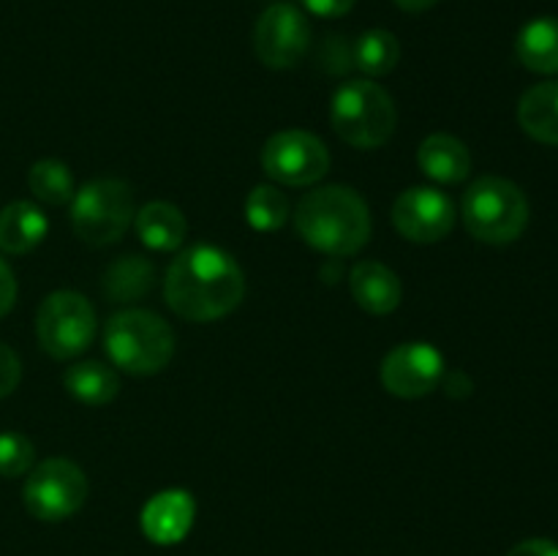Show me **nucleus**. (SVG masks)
<instances>
[{
	"label": "nucleus",
	"instance_id": "nucleus-22",
	"mask_svg": "<svg viewBox=\"0 0 558 556\" xmlns=\"http://www.w3.org/2000/svg\"><path fill=\"white\" fill-rule=\"evenodd\" d=\"M401 60V44L390 31H365L352 47V63L363 71L365 76H385Z\"/></svg>",
	"mask_w": 558,
	"mask_h": 556
},
{
	"label": "nucleus",
	"instance_id": "nucleus-16",
	"mask_svg": "<svg viewBox=\"0 0 558 556\" xmlns=\"http://www.w3.org/2000/svg\"><path fill=\"white\" fill-rule=\"evenodd\" d=\"M49 221L33 202H11L0 210V251L31 254L47 238Z\"/></svg>",
	"mask_w": 558,
	"mask_h": 556
},
{
	"label": "nucleus",
	"instance_id": "nucleus-13",
	"mask_svg": "<svg viewBox=\"0 0 558 556\" xmlns=\"http://www.w3.org/2000/svg\"><path fill=\"white\" fill-rule=\"evenodd\" d=\"M194 512L196 505L189 491H161L142 510V532L158 545L180 543L194 523Z\"/></svg>",
	"mask_w": 558,
	"mask_h": 556
},
{
	"label": "nucleus",
	"instance_id": "nucleus-1",
	"mask_svg": "<svg viewBox=\"0 0 558 556\" xmlns=\"http://www.w3.org/2000/svg\"><path fill=\"white\" fill-rule=\"evenodd\" d=\"M245 294L243 267L216 245L180 251L163 278V298L189 322H216L232 314Z\"/></svg>",
	"mask_w": 558,
	"mask_h": 556
},
{
	"label": "nucleus",
	"instance_id": "nucleus-24",
	"mask_svg": "<svg viewBox=\"0 0 558 556\" xmlns=\"http://www.w3.org/2000/svg\"><path fill=\"white\" fill-rule=\"evenodd\" d=\"M245 218L259 232H272L281 229L289 218V202L272 185H256L245 200Z\"/></svg>",
	"mask_w": 558,
	"mask_h": 556
},
{
	"label": "nucleus",
	"instance_id": "nucleus-15",
	"mask_svg": "<svg viewBox=\"0 0 558 556\" xmlns=\"http://www.w3.org/2000/svg\"><path fill=\"white\" fill-rule=\"evenodd\" d=\"M417 164L436 183H461L472 172V153L458 136L430 134L420 142Z\"/></svg>",
	"mask_w": 558,
	"mask_h": 556
},
{
	"label": "nucleus",
	"instance_id": "nucleus-19",
	"mask_svg": "<svg viewBox=\"0 0 558 556\" xmlns=\"http://www.w3.org/2000/svg\"><path fill=\"white\" fill-rule=\"evenodd\" d=\"M515 55L529 71L558 74V20L537 16L526 22L515 38Z\"/></svg>",
	"mask_w": 558,
	"mask_h": 556
},
{
	"label": "nucleus",
	"instance_id": "nucleus-30",
	"mask_svg": "<svg viewBox=\"0 0 558 556\" xmlns=\"http://www.w3.org/2000/svg\"><path fill=\"white\" fill-rule=\"evenodd\" d=\"M401 11H409V14H423V11L434 9L439 0H392Z\"/></svg>",
	"mask_w": 558,
	"mask_h": 556
},
{
	"label": "nucleus",
	"instance_id": "nucleus-4",
	"mask_svg": "<svg viewBox=\"0 0 558 556\" xmlns=\"http://www.w3.org/2000/svg\"><path fill=\"white\" fill-rule=\"evenodd\" d=\"M330 120L336 134L357 150H376L396 134L392 96L371 80H349L332 96Z\"/></svg>",
	"mask_w": 558,
	"mask_h": 556
},
{
	"label": "nucleus",
	"instance_id": "nucleus-17",
	"mask_svg": "<svg viewBox=\"0 0 558 556\" xmlns=\"http://www.w3.org/2000/svg\"><path fill=\"white\" fill-rule=\"evenodd\" d=\"M518 123L532 140L558 145V80L529 87L518 104Z\"/></svg>",
	"mask_w": 558,
	"mask_h": 556
},
{
	"label": "nucleus",
	"instance_id": "nucleus-18",
	"mask_svg": "<svg viewBox=\"0 0 558 556\" xmlns=\"http://www.w3.org/2000/svg\"><path fill=\"white\" fill-rule=\"evenodd\" d=\"M136 234L153 251H174L183 245L189 223L178 205L169 202H150L134 216Z\"/></svg>",
	"mask_w": 558,
	"mask_h": 556
},
{
	"label": "nucleus",
	"instance_id": "nucleus-14",
	"mask_svg": "<svg viewBox=\"0 0 558 556\" xmlns=\"http://www.w3.org/2000/svg\"><path fill=\"white\" fill-rule=\"evenodd\" d=\"M349 289H352L354 303L363 311L376 316L392 314L401 305L403 287L396 270L374 259L357 262L349 273Z\"/></svg>",
	"mask_w": 558,
	"mask_h": 556
},
{
	"label": "nucleus",
	"instance_id": "nucleus-20",
	"mask_svg": "<svg viewBox=\"0 0 558 556\" xmlns=\"http://www.w3.org/2000/svg\"><path fill=\"white\" fill-rule=\"evenodd\" d=\"M153 278H156V267L140 254L118 256L112 265L104 270L101 289L112 303H134V300L145 298L153 289Z\"/></svg>",
	"mask_w": 558,
	"mask_h": 556
},
{
	"label": "nucleus",
	"instance_id": "nucleus-8",
	"mask_svg": "<svg viewBox=\"0 0 558 556\" xmlns=\"http://www.w3.org/2000/svg\"><path fill=\"white\" fill-rule=\"evenodd\" d=\"M22 499L38 521H63L85 505L87 478L69 458H47L31 469Z\"/></svg>",
	"mask_w": 558,
	"mask_h": 556
},
{
	"label": "nucleus",
	"instance_id": "nucleus-11",
	"mask_svg": "<svg viewBox=\"0 0 558 556\" xmlns=\"http://www.w3.org/2000/svg\"><path fill=\"white\" fill-rule=\"evenodd\" d=\"M392 223L414 243H439L456 227V205L439 189L417 185L403 191L392 205Z\"/></svg>",
	"mask_w": 558,
	"mask_h": 556
},
{
	"label": "nucleus",
	"instance_id": "nucleus-23",
	"mask_svg": "<svg viewBox=\"0 0 558 556\" xmlns=\"http://www.w3.org/2000/svg\"><path fill=\"white\" fill-rule=\"evenodd\" d=\"M27 185H31L33 196H38L47 205H69L76 194L71 169L54 158L33 164L31 172H27Z\"/></svg>",
	"mask_w": 558,
	"mask_h": 556
},
{
	"label": "nucleus",
	"instance_id": "nucleus-26",
	"mask_svg": "<svg viewBox=\"0 0 558 556\" xmlns=\"http://www.w3.org/2000/svg\"><path fill=\"white\" fill-rule=\"evenodd\" d=\"M20 376H22V365L20 358L11 347L0 343V398L11 396L20 385Z\"/></svg>",
	"mask_w": 558,
	"mask_h": 556
},
{
	"label": "nucleus",
	"instance_id": "nucleus-12",
	"mask_svg": "<svg viewBox=\"0 0 558 556\" xmlns=\"http://www.w3.org/2000/svg\"><path fill=\"white\" fill-rule=\"evenodd\" d=\"M441 374H445V360L439 349L425 341L398 343L385 354L379 371L385 390L398 398L428 396L439 385Z\"/></svg>",
	"mask_w": 558,
	"mask_h": 556
},
{
	"label": "nucleus",
	"instance_id": "nucleus-7",
	"mask_svg": "<svg viewBox=\"0 0 558 556\" xmlns=\"http://www.w3.org/2000/svg\"><path fill=\"white\" fill-rule=\"evenodd\" d=\"M98 330L96 309L90 300L71 289H60L44 298L36 314V336L44 352L54 360L80 358Z\"/></svg>",
	"mask_w": 558,
	"mask_h": 556
},
{
	"label": "nucleus",
	"instance_id": "nucleus-21",
	"mask_svg": "<svg viewBox=\"0 0 558 556\" xmlns=\"http://www.w3.org/2000/svg\"><path fill=\"white\" fill-rule=\"evenodd\" d=\"M63 385L76 401L87 403V407H104L118 398L120 376L118 371L98 360H85V363H74L65 368Z\"/></svg>",
	"mask_w": 558,
	"mask_h": 556
},
{
	"label": "nucleus",
	"instance_id": "nucleus-9",
	"mask_svg": "<svg viewBox=\"0 0 558 556\" xmlns=\"http://www.w3.org/2000/svg\"><path fill=\"white\" fill-rule=\"evenodd\" d=\"M262 169L270 180L283 185H314L330 169L327 145L303 129L272 134L262 147Z\"/></svg>",
	"mask_w": 558,
	"mask_h": 556
},
{
	"label": "nucleus",
	"instance_id": "nucleus-25",
	"mask_svg": "<svg viewBox=\"0 0 558 556\" xmlns=\"http://www.w3.org/2000/svg\"><path fill=\"white\" fill-rule=\"evenodd\" d=\"M33 461H36V450L27 436L16 434V431L0 434V474L3 478H20V474L31 472Z\"/></svg>",
	"mask_w": 558,
	"mask_h": 556
},
{
	"label": "nucleus",
	"instance_id": "nucleus-5",
	"mask_svg": "<svg viewBox=\"0 0 558 556\" xmlns=\"http://www.w3.org/2000/svg\"><path fill=\"white\" fill-rule=\"evenodd\" d=\"M463 223L474 240L494 245L512 243L529 223L526 194L507 178H477L463 196Z\"/></svg>",
	"mask_w": 558,
	"mask_h": 556
},
{
	"label": "nucleus",
	"instance_id": "nucleus-10",
	"mask_svg": "<svg viewBox=\"0 0 558 556\" xmlns=\"http://www.w3.org/2000/svg\"><path fill=\"white\" fill-rule=\"evenodd\" d=\"M311 44V25L292 3H276L262 11L254 27V52L267 69H292Z\"/></svg>",
	"mask_w": 558,
	"mask_h": 556
},
{
	"label": "nucleus",
	"instance_id": "nucleus-28",
	"mask_svg": "<svg viewBox=\"0 0 558 556\" xmlns=\"http://www.w3.org/2000/svg\"><path fill=\"white\" fill-rule=\"evenodd\" d=\"M507 556H558V543L545 537H532L518 543L515 548H510Z\"/></svg>",
	"mask_w": 558,
	"mask_h": 556
},
{
	"label": "nucleus",
	"instance_id": "nucleus-3",
	"mask_svg": "<svg viewBox=\"0 0 558 556\" xmlns=\"http://www.w3.org/2000/svg\"><path fill=\"white\" fill-rule=\"evenodd\" d=\"M104 349L125 374L150 376L169 365L174 354V333L158 314L125 309L104 327Z\"/></svg>",
	"mask_w": 558,
	"mask_h": 556
},
{
	"label": "nucleus",
	"instance_id": "nucleus-29",
	"mask_svg": "<svg viewBox=\"0 0 558 556\" xmlns=\"http://www.w3.org/2000/svg\"><path fill=\"white\" fill-rule=\"evenodd\" d=\"M16 300V278L11 273V267L0 259V316L9 314L14 309Z\"/></svg>",
	"mask_w": 558,
	"mask_h": 556
},
{
	"label": "nucleus",
	"instance_id": "nucleus-27",
	"mask_svg": "<svg viewBox=\"0 0 558 556\" xmlns=\"http://www.w3.org/2000/svg\"><path fill=\"white\" fill-rule=\"evenodd\" d=\"M354 3L357 0H300V5L305 11H311L316 16H325V20H336V16L349 14L354 9Z\"/></svg>",
	"mask_w": 558,
	"mask_h": 556
},
{
	"label": "nucleus",
	"instance_id": "nucleus-2",
	"mask_svg": "<svg viewBox=\"0 0 558 556\" xmlns=\"http://www.w3.org/2000/svg\"><path fill=\"white\" fill-rule=\"evenodd\" d=\"M294 227L311 249L330 256H352L368 243L371 213L363 196L349 185H322L300 200Z\"/></svg>",
	"mask_w": 558,
	"mask_h": 556
},
{
	"label": "nucleus",
	"instance_id": "nucleus-6",
	"mask_svg": "<svg viewBox=\"0 0 558 556\" xmlns=\"http://www.w3.org/2000/svg\"><path fill=\"white\" fill-rule=\"evenodd\" d=\"M134 191L114 178H98L82 185L71 200V227L87 245L118 243L134 221Z\"/></svg>",
	"mask_w": 558,
	"mask_h": 556
}]
</instances>
